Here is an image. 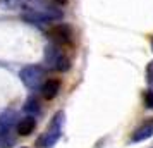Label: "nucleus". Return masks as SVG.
Listing matches in <instances>:
<instances>
[{"label":"nucleus","instance_id":"obj_14","mask_svg":"<svg viewBox=\"0 0 153 148\" xmlns=\"http://www.w3.org/2000/svg\"><path fill=\"white\" fill-rule=\"evenodd\" d=\"M57 5H64V4H67V0H53Z\"/></svg>","mask_w":153,"mask_h":148},{"label":"nucleus","instance_id":"obj_5","mask_svg":"<svg viewBox=\"0 0 153 148\" xmlns=\"http://www.w3.org/2000/svg\"><path fill=\"white\" fill-rule=\"evenodd\" d=\"M16 124V114L12 110H5L0 114V145L4 148H9L14 143L12 129Z\"/></svg>","mask_w":153,"mask_h":148},{"label":"nucleus","instance_id":"obj_1","mask_svg":"<svg viewBox=\"0 0 153 148\" xmlns=\"http://www.w3.org/2000/svg\"><path fill=\"white\" fill-rule=\"evenodd\" d=\"M22 21L33 24L36 28H48L53 21H57L59 17H62V12L52 7H35V9H26L21 14Z\"/></svg>","mask_w":153,"mask_h":148},{"label":"nucleus","instance_id":"obj_3","mask_svg":"<svg viewBox=\"0 0 153 148\" xmlns=\"http://www.w3.org/2000/svg\"><path fill=\"white\" fill-rule=\"evenodd\" d=\"M62 112L55 114L53 120L50 122L48 129L36 140V147L38 148H52L57 141L60 140V134H62Z\"/></svg>","mask_w":153,"mask_h":148},{"label":"nucleus","instance_id":"obj_6","mask_svg":"<svg viewBox=\"0 0 153 148\" xmlns=\"http://www.w3.org/2000/svg\"><path fill=\"white\" fill-rule=\"evenodd\" d=\"M47 35L59 47H67V45L72 43V29H71L69 24H64V22H59V24L50 26L48 31H47Z\"/></svg>","mask_w":153,"mask_h":148},{"label":"nucleus","instance_id":"obj_4","mask_svg":"<svg viewBox=\"0 0 153 148\" xmlns=\"http://www.w3.org/2000/svg\"><path fill=\"white\" fill-rule=\"evenodd\" d=\"M22 85L26 86L28 90H40L42 85L45 83V67L43 65H26L24 69H21L19 72Z\"/></svg>","mask_w":153,"mask_h":148},{"label":"nucleus","instance_id":"obj_15","mask_svg":"<svg viewBox=\"0 0 153 148\" xmlns=\"http://www.w3.org/2000/svg\"><path fill=\"white\" fill-rule=\"evenodd\" d=\"M152 50H153V40H152Z\"/></svg>","mask_w":153,"mask_h":148},{"label":"nucleus","instance_id":"obj_8","mask_svg":"<svg viewBox=\"0 0 153 148\" xmlns=\"http://www.w3.org/2000/svg\"><path fill=\"white\" fill-rule=\"evenodd\" d=\"M60 90V81L59 79H47L42 85V97L45 100H53Z\"/></svg>","mask_w":153,"mask_h":148},{"label":"nucleus","instance_id":"obj_2","mask_svg":"<svg viewBox=\"0 0 153 148\" xmlns=\"http://www.w3.org/2000/svg\"><path fill=\"white\" fill-rule=\"evenodd\" d=\"M45 64L47 67L52 71H59V72H65L71 69V60L69 57L64 54V50L55 45V43H48L45 48Z\"/></svg>","mask_w":153,"mask_h":148},{"label":"nucleus","instance_id":"obj_13","mask_svg":"<svg viewBox=\"0 0 153 148\" xmlns=\"http://www.w3.org/2000/svg\"><path fill=\"white\" fill-rule=\"evenodd\" d=\"M146 81L153 86V60L148 64V67H146Z\"/></svg>","mask_w":153,"mask_h":148},{"label":"nucleus","instance_id":"obj_10","mask_svg":"<svg viewBox=\"0 0 153 148\" xmlns=\"http://www.w3.org/2000/svg\"><path fill=\"white\" fill-rule=\"evenodd\" d=\"M29 2H38V0H0V4H2L5 9H9V10H12V9H19V7L28 9Z\"/></svg>","mask_w":153,"mask_h":148},{"label":"nucleus","instance_id":"obj_12","mask_svg":"<svg viewBox=\"0 0 153 148\" xmlns=\"http://www.w3.org/2000/svg\"><path fill=\"white\" fill-rule=\"evenodd\" d=\"M145 107L146 109H153V91L152 90L145 91Z\"/></svg>","mask_w":153,"mask_h":148},{"label":"nucleus","instance_id":"obj_11","mask_svg":"<svg viewBox=\"0 0 153 148\" xmlns=\"http://www.w3.org/2000/svg\"><path fill=\"white\" fill-rule=\"evenodd\" d=\"M24 110H26L29 115L35 117L36 114L40 112V102H38L35 97H29V98L26 100V103H24Z\"/></svg>","mask_w":153,"mask_h":148},{"label":"nucleus","instance_id":"obj_7","mask_svg":"<svg viewBox=\"0 0 153 148\" xmlns=\"http://www.w3.org/2000/svg\"><path fill=\"white\" fill-rule=\"evenodd\" d=\"M152 136H153V119H148L132 133L131 141L132 143H141V141L148 140V138H152Z\"/></svg>","mask_w":153,"mask_h":148},{"label":"nucleus","instance_id":"obj_9","mask_svg":"<svg viewBox=\"0 0 153 148\" xmlns=\"http://www.w3.org/2000/svg\"><path fill=\"white\" fill-rule=\"evenodd\" d=\"M35 127H36V119L33 115H28V117H24V119H21L17 122L16 131H17L19 136H28V134H31L35 131Z\"/></svg>","mask_w":153,"mask_h":148}]
</instances>
